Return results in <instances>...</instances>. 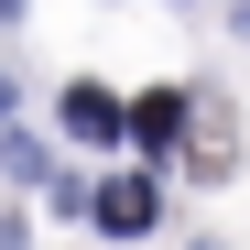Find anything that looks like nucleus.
<instances>
[{
  "label": "nucleus",
  "mask_w": 250,
  "mask_h": 250,
  "mask_svg": "<svg viewBox=\"0 0 250 250\" xmlns=\"http://www.w3.org/2000/svg\"><path fill=\"white\" fill-rule=\"evenodd\" d=\"M120 131H142V142L163 152V142H174V131H185V87H152L142 109H120Z\"/></svg>",
  "instance_id": "f03ea898"
},
{
  "label": "nucleus",
  "mask_w": 250,
  "mask_h": 250,
  "mask_svg": "<svg viewBox=\"0 0 250 250\" xmlns=\"http://www.w3.org/2000/svg\"><path fill=\"white\" fill-rule=\"evenodd\" d=\"M152 218H163V185H142V174H131V185H98V229H109V239H142Z\"/></svg>",
  "instance_id": "f257e3e1"
},
{
  "label": "nucleus",
  "mask_w": 250,
  "mask_h": 250,
  "mask_svg": "<svg viewBox=\"0 0 250 250\" xmlns=\"http://www.w3.org/2000/svg\"><path fill=\"white\" fill-rule=\"evenodd\" d=\"M239 22H250V0H239Z\"/></svg>",
  "instance_id": "39448f33"
},
{
  "label": "nucleus",
  "mask_w": 250,
  "mask_h": 250,
  "mask_svg": "<svg viewBox=\"0 0 250 250\" xmlns=\"http://www.w3.org/2000/svg\"><path fill=\"white\" fill-rule=\"evenodd\" d=\"M0 163H11L22 185H44V196H55V163H44V142H0Z\"/></svg>",
  "instance_id": "20e7f679"
},
{
  "label": "nucleus",
  "mask_w": 250,
  "mask_h": 250,
  "mask_svg": "<svg viewBox=\"0 0 250 250\" xmlns=\"http://www.w3.org/2000/svg\"><path fill=\"white\" fill-rule=\"evenodd\" d=\"M65 131H76V142H109V131H120V98H109V87H65Z\"/></svg>",
  "instance_id": "7ed1b4c3"
}]
</instances>
